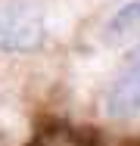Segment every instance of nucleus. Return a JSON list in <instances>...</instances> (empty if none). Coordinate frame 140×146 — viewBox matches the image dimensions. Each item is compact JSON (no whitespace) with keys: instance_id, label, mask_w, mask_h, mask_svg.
<instances>
[{"instance_id":"1","label":"nucleus","mask_w":140,"mask_h":146,"mask_svg":"<svg viewBox=\"0 0 140 146\" xmlns=\"http://www.w3.org/2000/svg\"><path fill=\"white\" fill-rule=\"evenodd\" d=\"M44 9L34 0H0V53H31L44 44Z\"/></svg>"},{"instance_id":"2","label":"nucleus","mask_w":140,"mask_h":146,"mask_svg":"<svg viewBox=\"0 0 140 146\" xmlns=\"http://www.w3.org/2000/svg\"><path fill=\"white\" fill-rule=\"evenodd\" d=\"M106 115L115 121H128L140 115V47L131 53V59L121 65L115 81L106 90Z\"/></svg>"},{"instance_id":"3","label":"nucleus","mask_w":140,"mask_h":146,"mask_svg":"<svg viewBox=\"0 0 140 146\" xmlns=\"http://www.w3.org/2000/svg\"><path fill=\"white\" fill-rule=\"evenodd\" d=\"M140 34V0L134 3H125L106 25V37L109 40H128V37H137Z\"/></svg>"}]
</instances>
